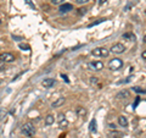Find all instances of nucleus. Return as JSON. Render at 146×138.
I'll return each mask as SVG.
<instances>
[{
	"label": "nucleus",
	"mask_w": 146,
	"mask_h": 138,
	"mask_svg": "<svg viewBox=\"0 0 146 138\" xmlns=\"http://www.w3.org/2000/svg\"><path fill=\"white\" fill-rule=\"evenodd\" d=\"M22 133L27 137H33L35 135V128L33 126V123H31V122L25 123V125L22 126Z\"/></svg>",
	"instance_id": "nucleus-1"
},
{
	"label": "nucleus",
	"mask_w": 146,
	"mask_h": 138,
	"mask_svg": "<svg viewBox=\"0 0 146 138\" xmlns=\"http://www.w3.org/2000/svg\"><path fill=\"white\" fill-rule=\"evenodd\" d=\"M108 67H110V70L111 71H118V70H121V68L123 67V61L121 60V59L115 58V59H112V60H110Z\"/></svg>",
	"instance_id": "nucleus-2"
},
{
	"label": "nucleus",
	"mask_w": 146,
	"mask_h": 138,
	"mask_svg": "<svg viewBox=\"0 0 146 138\" xmlns=\"http://www.w3.org/2000/svg\"><path fill=\"white\" fill-rule=\"evenodd\" d=\"M91 54L94 55V56H100V58H107L108 54H110V50H107L106 48H95Z\"/></svg>",
	"instance_id": "nucleus-3"
},
{
	"label": "nucleus",
	"mask_w": 146,
	"mask_h": 138,
	"mask_svg": "<svg viewBox=\"0 0 146 138\" xmlns=\"http://www.w3.org/2000/svg\"><path fill=\"white\" fill-rule=\"evenodd\" d=\"M88 68L91 71H100L104 68V62L102 61H90L88 64Z\"/></svg>",
	"instance_id": "nucleus-4"
},
{
	"label": "nucleus",
	"mask_w": 146,
	"mask_h": 138,
	"mask_svg": "<svg viewBox=\"0 0 146 138\" xmlns=\"http://www.w3.org/2000/svg\"><path fill=\"white\" fill-rule=\"evenodd\" d=\"M0 61L1 62H12L15 61V55L11 53H1L0 54Z\"/></svg>",
	"instance_id": "nucleus-5"
},
{
	"label": "nucleus",
	"mask_w": 146,
	"mask_h": 138,
	"mask_svg": "<svg viewBox=\"0 0 146 138\" xmlns=\"http://www.w3.org/2000/svg\"><path fill=\"white\" fill-rule=\"evenodd\" d=\"M124 50H125V47L123 45L122 43H117L115 45H112V48L110 52H112L113 54H122V53H124Z\"/></svg>",
	"instance_id": "nucleus-6"
},
{
	"label": "nucleus",
	"mask_w": 146,
	"mask_h": 138,
	"mask_svg": "<svg viewBox=\"0 0 146 138\" xmlns=\"http://www.w3.org/2000/svg\"><path fill=\"white\" fill-rule=\"evenodd\" d=\"M73 10V5L72 4H67V3H63L61 4V6H60V11L61 13H67V12H70Z\"/></svg>",
	"instance_id": "nucleus-7"
},
{
	"label": "nucleus",
	"mask_w": 146,
	"mask_h": 138,
	"mask_svg": "<svg viewBox=\"0 0 146 138\" xmlns=\"http://www.w3.org/2000/svg\"><path fill=\"white\" fill-rule=\"evenodd\" d=\"M42 84L45 87V88H50V87H52L55 84V80L54 78H45V80H43Z\"/></svg>",
	"instance_id": "nucleus-8"
},
{
	"label": "nucleus",
	"mask_w": 146,
	"mask_h": 138,
	"mask_svg": "<svg viewBox=\"0 0 146 138\" xmlns=\"http://www.w3.org/2000/svg\"><path fill=\"white\" fill-rule=\"evenodd\" d=\"M76 113H77V115H78V117H80V119H84L85 116H86V109H84V108H82V107H78L76 109Z\"/></svg>",
	"instance_id": "nucleus-9"
},
{
	"label": "nucleus",
	"mask_w": 146,
	"mask_h": 138,
	"mask_svg": "<svg viewBox=\"0 0 146 138\" xmlns=\"http://www.w3.org/2000/svg\"><path fill=\"white\" fill-rule=\"evenodd\" d=\"M123 136V133L122 132H118V131H116V130H113L112 132H108L107 133V137L108 138H122Z\"/></svg>",
	"instance_id": "nucleus-10"
},
{
	"label": "nucleus",
	"mask_w": 146,
	"mask_h": 138,
	"mask_svg": "<svg viewBox=\"0 0 146 138\" xmlns=\"http://www.w3.org/2000/svg\"><path fill=\"white\" fill-rule=\"evenodd\" d=\"M65 102H66V99L63 98V96H61V98H58V99L55 100V102L51 104V107L52 108H58V107H61V105L65 103Z\"/></svg>",
	"instance_id": "nucleus-11"
},
{
	"label": "nucleus",
	"mask_w": 146,
	"mask_h": 138,
	"mask_svg": "<svg viewBox=\"0 0 146 138\" xmlns=\"http://www.w3.org/2000/svg\"><path fill=\"white\" fill-rule=\"evenodd\" d=\"M116 98L117 99H124V98H129V92L128 90H122V92H119L117 95H116Z\"/></svg>",
	"instance_id": "nucleus-12"
},
{
	"label": "nucleus",
	"mask_w": 146,
	"mask_h": 138,
	"mask_svg": "<svg viewBox=\"0 0 146 138\" xmlns=\"http://www.w3.org/2000/svg\"><path fill=\"white\" fill-rule=\"evenodd\" d=\"M118 123L122 126V127H127L128 126V120L125 116H119L118 117Z\"/></svg>",
	"instance_id": "nucleus-13"
},
{
	"label": "nucleus",
	"mask_w": 146,
	"mask_h": 138,
	"mask_svg": "<svg viewBox=\"0 0 146 138\" xmlns=\"http://www.w3.org/2000/svg\"><path fill=\"white\" fill-rule=\"evenodd\" d=\"M89 128H90V132H93V133H95V132H96L98 127H96V120H95V119H93V120L90 121Z\"/></svg>",
	"instance_id": "nucleus-14"
},
{
	"label": "nucleus",
	"mask_w": 146,
	"mask_h": 138,
	"mask_svg": "<svg viewBox=\"0 0 146 138\" xmlns=\"http://www.w3.org/2000/svg\"><path fill=\"white\" fill-rule=\"evenodd\" d=\"M54 121H55V119H54V116H52V115H48V116L45 117V125H46V126L52 125V123H54Z\"/></svg>",
	"instance_id": "nucleus-15"
},
{
	"label": "nucleus",
	"mask_w": 146,
	"mask_h": 138,
	"mask_svg": "<svg viewBox=\"0 0 146 138\" xmlns=\"http://www.w3.org/2000/svg\"><path fill=\"white\" fill-rule=\"evenodd\" d=\"M67 126H68V121L66 120V119H63V120L58 121V127H60L61 130H63V128H67Z\"/></svg>",
	"instance_id": "nucleus-16"
},
{
	"label": "nucleus",
	"mask_w": 146,
	"mask_h": 138,
	"mask_svg": "<svg viewBox=\"0 0 146 138\" xmlns=\"http://www.w3.org/2000/svg\"><path fill=\"white\" fill-rule=\"evenodd\" d=\"M50 1H51L52 5H61V4H63L65 0H50Z\"/></svg>",
	"instance_id": "nucleus-17"
},
{
	"label": "nucleus",
	"mask_w": 146,
	"mask_h": 138,
	"mask_svg": "<svg viewBox=\"0 0 146 138\" xmlns=\"http://www.w3.org/2000/svg\"><path fill=\"white\" fill-rule=\"evenodd\" d=\"M134 92H136V93H146V89H141L139 88V87H134V88H131Z\"/></svg>",
	"instance_id": "nucleus-18"
},
{
	"label": "nucleus",
	"mask_w": 146,
	"mask_h": 138,
	"mask_svg": "<svg viewBox=\"0 0 146 138\" xmlns=\"http://www.w3.org/2000/svg\"><path fill=\"white\" fill-rule=\"evenodd\" d=\"M105 21V18H100V20H96V22H94V23H90L88 27H93V26H96V25H99V23H101V22H104Z\"/></svg>",
	"instance_id": "nucleus-19"
},
{
	"label": "nucleus",
	"mask_w": 146,
	"mask_h": 138,
	"mask_svg": "<svg viewBox=\"0 0 146 138\" xmlns=\"http://www.w3.org/2000/svg\"><path fill=\"white\" fill-rule=\"evenodd\" d=\"M85 12H86V9H84V7L83 9H79V10H78V15H80V16L82 15H85Z\"/></svg>",
	"instance_id": "nucleus-20"
},
{
	"label": "nucleus",
	"mask_w": 146,
	"mask_h": 138,
	"mask_svg": "<svg viewBox=\"0 0 146 138\" xmlns=\"http://www.w3.org/2000/svg\"><path fill=\"white\" fill-rule=\"evenodd\" d=\"M20 48L21 49H27V50H29V45H26V44H20Z\"/></svg>",
	"instance_id": "nucleus-21"
},
{
	"label": "nucleus",
	"mask_w": 146,
	"mask_h": 138,
	"mask_svg": "<svg viewBox=\"0 0 146 138\" xmlns=\"http://www.w3.org/2000/svg\"><path fill=\"white\" fill-rule=\"evenodd\" d=\"M57 117H58V119H57V121H61V120H63V119H66L63 114H58V116H57Z\"/></svg>",
	"instance_id": "nucleus-22"
},
{
	"label": "nucleus",
	"mask_w": 146,
	"mask_h": 138,
	"mask_svg": "<svg viewBox=\"0 0 146 138\" xmlns=\"http://www.w3.org/2000/svg\"><path fill=\"white\" fill-rule=\"evenodd\" d=\"M4 70H5V64L0 61V72H1V71H4Z\"/></svg>",
	"instance_id": "nucleus-23"
},
{
	"label": "nucleus",
	"mask_w": 146,
	"mask_h": 138,
	"mask_svg": "<svg viewBox=\"0 0 146 138\" xmlns=\"http://www.w3.org/2000/svg\"><path fill=\"white\" fill-rule=\"evenodd\" d=\"M89 0H76V3L77 4H85V3H88Z\"/></svg>",
	"instance_id": "nucleus-24"
},
{
	"label": "nucleus",
	"mask_w": 146,
	"mask_h": 138,
	"mask_svg": "<svg viewBox=\"0 0 146 138\" xmlns=\"http://www.w3.org/2000/svg\"><path fill=\"white\" fill-rule=\"evenodd\" d=\"M90 82H91V83H98V78L96 77H91L90 78Z\"/></svg>",
	"instance_id": "nucleus-25"
},
{
	"label": "nucleus",
	"mask_w": 146,
	"mask_h": 138,
	"mask_svg": "<svg viewBox=\"0 0 146 138\" xmlns=\"http://www.w3.org/2000/svg\"><path fill=\"white\" fill-rule=\"evenodd\" d=\"M141 58H143L144 60H146V50H144V52L141 53Z\"/></svg>",
	"instance_id": "nucleus-26"
},
{
	"label": "nucleus",
	"mask_w": 146,
	"mask_h": 138,
	"mask_svg": "<svg viewBox=\"0 0 146 138\" xmlns=\"http://www.w3.org/2000/svg\"><path fill=\"white\" fill-rule=\"evenodd\" d=\"M107 0H99V5H102V4H105Z\"/></svg>",
	"instance_id": "nucleus-27"
},
{
	"label": "nucleus",
	"mask_w": 146,
	"mask_h": 138,
	"mask_svg": "<svg viewBox=\"0 0 146 138\" xmlns=\"http://www.w3.org/2000/svg\"><path fill=\"white\" fill-rule=\"evenodd\" d=\"M110 128H112V130H116V126L113 125V123H110Z\"/></svg>",
	"instance_id": "nucleus-28"
},
{
	"label": "nucleus",
	"mask_w": 146,
	"mask_h": 138,
	"mask_svg": "<svg viewBox=\"0 0 146 138\" xmlns=\"http://www.w3.org/2000/svg\"><path fill=\"white\" fill-rule=\"evenodd\" d=\"M3 114H4V111H3V109H0V120H1V116H3Z\"/></svg>",
	"instance_id": "nucleus-29"
},
{
	"label": "nucleus",
	"mask_w": 146,
	"mask_h": 138,
	"mask_svg": "<svg viewBox=\"0 0 146 138\" xmlns=\"http://www.w3.org/2000/svg\"><path fill=\"white\" fill-rule=\"evenodd\" d=\"M144 42H145V43H146V36H145V37H144Z\"/></svg>",
	"instance_id": "nucleus-30"
},
{
	"label": "nucleus",
	"mask_w": 146,
	"mask_h": 138,
	"mask_svg": "<svg viewBox=\"0 0 146 138\" xmlns=\"http://www.w3.org/2000/svg\"><path fill=\"white\" fill-rule=\"evenodd\" d=\"M145 12H146V11H145Z\"/></svg>",
	"instance_id": "nucleus-31"
}]
</instances>
